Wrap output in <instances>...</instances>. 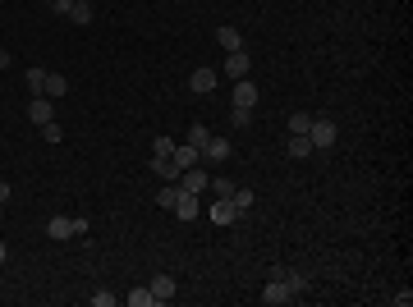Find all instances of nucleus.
I'll return each instance as SVG.
<instances>
[{
	"instance_id": "16",
	"label": "nucleus",
	"mask_w": 413,
	"mask_h": 307,
	"mask_svg": "<svg viewBox=\"0 0 413 307\" xmlns=\"http://www.w3.org/2000/svg\"><path fill=\"white\" fill-rule=\"evenodd\" d=\"M152 174H156V179H170V184H175V179H179V165H175L170 156H152Z\"/></svg>"
},
{
	"instance_id": "20",
	"label": "nucleus",
	"mask_w": 413,
	"mask_h": 307,
	"mask_svg": "<svg viewBox=\"0 0 413 307\" xmlns=\"http://www.w3.org/2000/svg\"><path fill=\"white\" fill-rule=\"evenodd\" d=\"M69 18H74L78 28H88V23H92V5H88V0H74V10H69Z\"/></svg>"
},
{
	"instance_id": "8",
	"label": "nucleus",
	"mask_w": 413,
	"mask_h": 307,
	"mask_svg": "<svg viewBox=\"0 0 413 307\" xmlns=\"http://www.w3.org/2000/svg\"><path fill=\"white\" fill-rule=\"evenodd\" d=\"M175 184H179L184 193H207V170H202V165L184 170V174H179V179H175Z\"/></svg>"
},
{
	"instance_id": "7",
	"label": "nucleus",
	"mask_w": 413,
	"mask_h": 307,
	"mask_svg": "<svg viewBox=\"0 0 413 307\" xmlns=\"http://www.w3.org/2000/svg\"><path fill=\"white\" fill-rule=\"evenodd\" d=\"M234 106L239 110L258 106V83H253V78H234Z\"/></svg>"
},
{
	"instance_id": "34",
	"label": "nucleus",
	"mask_w": 413,
	"mask_h": 307,
	"mask_svg": "<svg viewBox=\"0 0 413 307\" xmlns=\"http://www.w3.org/2000/svg\"><path fill=\"white\" fill-rule=\"evenodd\" d=\"M5 257H10V252H5V239H0V266H5Z\"/></svg>"
},
{
	"instance_id": "24",
	"label": "nucleus",
	"mask_w": 413,
	"mask_h": 307,
	"mask_svg": "<svg viewBox=\"0 0 413 307\" xmlns=\"http://www.w3.org/2000/svg\"><path fill=\"white\" fill-rule=\"evenodd\" d=\"M308 124H312V115H303V110H294V115H290V133H308Z\"/></svg>"
},
{
	"instance_id": "2",
	"label": "nucleus",
	"mask_w": 413,
	"mask_h": 307,
	"mask_svg": "<svg viewBox=\"0 0 413 307\" xmlns=\"http://www.w3.org/2000/svg\"><path fill=\"white\" fill-rule=\"evenodd\" d=\"M216 83H221V69H212V64H202V69H193V74H188V88H193L198 96L216 92Z\"/></svg>"
},
{
	"instance_id": "6",
	"label": "nucleus",
	"mask_w": 413,
	"mask_h": 307,
	"mask_svg": "<svg viewBox=\"0 0 413 307\" xmlns=\"http://www.w3.org/2000/svg\"><path fill=\"white\" fill-rule=\"evenodd\" d=\"M248 69H253L248 51H225V64H221V74H229V78H248Z\"/></svg>"
},
{
	"instance_id": "32",
	"label": "nucleus",
	"mask_w": 413,
	"mask_h": 307,
	"mask_svg": "<svg viewBox=\"0 0 413 307\" xmlns=\"http://www.w3.org/2000/svg\"><path fill=\"white\" fill-rule=\"evenodd\" d=\"M5 202H10V184H5V179H0V206H5Z\"/></svg>"
},
{
	"instance_id": "11",
	"label": "nucleus",
	"mask_w": 413,
	"mask_h": 307,
	"mask_svg": "<svg viewBox=\"0 0 413 307\" xmlns=\"http://www.w3.org/2000/svg\"><path fill=\"white\" fill-rule=\"evenodd\" d=\"M175 215H179V220H198V215H202V206H198V193H184V188H179Z\"/></svg>"
},
{
	"instance_id": "14",
	"label": "nucleus",
	"mask_w": 413,
	"mask_h": 307,
	"mask_svg": "<svg viewBox=\"0 0 413 307\" xmlns=\"http://www.w3.org/2000/svg\"><path fill=\"white\" fill-rule=\"evenodd\" d=\"M64 92H69V78H64V74H51V69H46V83H42V96H51V101H60Z\"/></svg>"
},
{
	"instance_id": "19",
	"label": "nucleus",
	"mask_w": 413,
	"mask_h": 307,
	"mask_svg": "<svg viewBox=\"0 0 413 307\" xmlns=\"http://www.w3.org/2000/svg\"><path fill=\"white\" fill-rule=\"evenodd\" d=\"M275 276H285V284H290L294 298H299V293H308V276H299V271H275Z\"/></svg>"
},
{
	"instance_id": "31",
	"label": "nucleus",
	"mask_w": 413,
	"mask_h": 307,
	"mask_svg": "<svg viewBox=\"0 0 413 307\" xmlns=\"http://www.w3.org/2000/svg\"><path fill=\"white\" fill-rule=\"evenodd\" d=\"M51 10H55V14H64V18H69V10H74V0H51Z\"/></svg>"
},
{
	"instance_id": "29",
	"label": "nucleus",
	"mask_w": 413,
	"mask_h": 307,
	"mask_svg": "<svg viewBox=\"0 0 413 307\" xmlns=\"http://www.w3.org/2000/svg\"><path fill=\"white\" fill-rule=\"evenodd\" d=\"M170 152H175V138H156L152 142V156H170Z\"/></svg>"
},
{
	"instance_id": "28",
	"label": "nucleus",
	"mask_w": 413,
	"mask_h": 307,
	"mask_svg": "<svg viewBox=\"0 0 413 307\" xmlns=\"http://www.w3.org/2000/svg\"><path fill=\"white\" fill-rule=\"evenodd\" d=\"M92 307H115V293H110V289H97V293H92Z\"/></svg>"
},
{
	"instance_id": "30",
	"label": "nucleus",
	"mask_w": 413,
	"mask_h": 307,
	"mask_svg": "<svg viewBox=\"0 0 413 307\" xmlns=\"http://www.w3.org/2000/svg\"><path fill=\"white\" fill-rule=\"evenodd\" d=\"M229 120H234V129H248V120H253V115H248V110H239V106H234V110H229Z\"/></svg>"
},
{
	"instance_id": "22",
	"label": "nucleus",
	"mask_w": 413,
	"mask_h": 307,
	"mask_svg": "<svg viewBox=\"0 0 413 307\" xmlns=\"http://www.w3.org/2000/svg\"><path fill=\"white\" fill-rule=\"evenodd\" d=\"M156 298H152V289L147 284H138V289H129V307H152Z\"/></svg>"
},
{
	"instance_id": "33",
	"label": "nucleus",
	"mask_w": 413,
	"mask_h": 307,
	"mask_svg": "<svg viewBox=\"0 0 413 307\" xmlns=\"http://www.w3.org/2000/svg\"><path fill=\"white\" fill-rule=\"evenodd\" d=\"M0 69H10V51L0 46Z\"/></svg>"
},
{
	"instance_id": "12",
	"label": "nucleus",
	"mask_w": 413,
	"mask_h": 307,
	"mask_svg": "<svg viewBox=\"0 0 413 307\" xmlns=\"http://www.w3.org/2000/svg\"><path fill=\"white\" fill-rule=\"evenodd\" d=\"M207 215H212L216 225H234V220H239V211H234V202H229V198H216Z\"/></svg>"
},
{
	"instance_id": "13",
	"label": "nucleus",
	"mask_w": 413,
	"mask_h": 307,
	"mask_svg": "<svg viewBox=\"0 0 413 307\" xmlns=\"http://www.w3.org/2000/svg\"><path fill=\"white\" fill-rule=\"evenodd\" d=\"M216 42H221V51H244V32L221 23V28H216Z\"/></svg>"
},
{
	"instance_id": "5",
	"label": "nucleus",
	"mask_w": 413,
	"mask_h": 307,
	"mask_svg": "<svg viewBox=\"0 0 413 307\" xmlns=\"http://www.w3.org/2000/svg\"><path fill=\"white\" fill-rule=\"evenodd\" d=\"M28 120L37 124V129L51 124V120H55V101H51V96H32V101H28Z\"/></svg>"
},
{
	"instance_id": "21",
	"label": "nucleus",
	"mask_w": 413,
	"mask_h": 307,
	"mask_svg": "<svg viewBox=\"0 0 413 307\" xmlns=\"http://www.w3.org/2000/svg\"><path fill=\"white\" fill-rule=\"evenodd\" d=\"M175 202H179V184H166L156 193V206H166V211H175Z\"/></svg>"
},
{
	"instance_id": "1",
	"label": "nucleus",
	"mask_w": 413,
	"mask_h": 307,
	"mask_svg": "<svg viewBox=\"0 0 413 307\" xmlns=\"http://www.w3.org/2000/svg\"><path fill=\"white\" fill-rule=\"evenodd\" d=\"M198 152H202V161H207V165H225L229 156H234V147H229V142L221 138V133H212V138L202 142Z\"/></svg>"
},
{
	"instance_id": "18",
	"label": "nucleus",
	"mask_w": 413,
	"mask_h": 307,
	"mask_svg": "<svg viewBox=\"0 0 413 307\" xmlns=\"http://www.w3.org/2000/svg\"><path fill=\"white\" fill-rule=\"evenodd\" d=\"M229 202H234V211H239V215H244V211H253V188H239V184H234Z\"/></svg>"
},
{
	"instance_id": "27",
	"label": "nucleus",
	"mask_w": 413,
	"mask_h": 307,
	"mask_svg": "<svg viewBox=\"0 0 413 307\" xmlns=\"http://www.w3.org/2000/svg\"><path fill=\"white\" fill-rule=\"evenodd\" d=\"M42 138H46V142H60V138H64V129L51 120V124H42Z\"/></svg>"
},
{
	"instance_id": "25",
	"label": "nucleus",
	"mask_w": 413,
	"mask_h": 307,
	"mask_svg": "<svg viewBox=\"0 0 413 307\" xmlns=\"http://www.w3.org/2000/svg\"><path fill=\"white\" fill-rule=\"evenodd\" d=\"M42 83H46V69H28V92L42 96Z\"/></svg>"
},
{
	"instance_id": "3",
	"label": "nucleus",
	"mask_w": 413,
	"mask_h": 307,
	"mask_svg": "<svg viewBox=\"0 0 413 307\" xmlns=\"http://www.w3.org/2000/svg\"><path fill=\"white\" fill-rule=\"evenodd\" d=\"M336 138L340 133H336V124L331 120H312L308 124V142H312V147H336Z\"/></svg>"
},
{
	"instance_id": "10",
	"label": "nucleus",
	"mask_w": 413,
	"mask_h": 307,
	"mask_svg": "<svg viewBox=\"0 0 413 307\" xmlns=\"http://www.w3.org/2000/svg\"><path fill=\"white\" fill-rule=\"evenodd\" d=\"M46 234H51L55 243L74 239V215H51V220H46Z\"/></svg>"
},
{
	"instance_id": "26",
	"label": "nucleus",
	"mask_w": 413,
	"mask_h": 307,
	"mask_svg": "<svg viewBox=\"0 0 413 307\" xmlns=\"http://www.w3.org/2000/svg\"><path fill=\"white\" fill-rule=\"evenodd\" d=\"M207 188H212L216 198H229V193H234V184H229V179H207Z\"/></svg>"
},
{
	"instance_id": "17",
	"label": "nucleus",
	"mask_w": 413,
	"mask_h": 307,
	"mask_svg": "<svg viewBox=\"0 0 413 307\" xmlns=\"http://www.w3.org/2000/svg\"><path fill=\"white\" fill-rule=\"evenodd\" d=\"M312 152H317V147L308 142V133H290V156L294 161H303V156H312Z\"/></svg>"
},
{
	"instance_id": "9",
	"label": "nucleus",
	"mask_w": 413,
	"mask_h": 307,
	"mask_svg": "<svg viewBox=\"0 0 413 307\" xmlns=\"http://www.w3.org/2000/svg\"><path fill=\"white\" fill-rule=\"evenodd\" d=\"M170 161H175V165H179V174H184V170L202 165V152H198V147H188V142H184V147L175 142V152H170Z\"/></svg>"
},
{
	"instance_id": "15",
	"label": "nucleus",
	"mask_w": 413,
	"mask_h": 307,
	"mask_svg": "<svg viewBox=\"0 0 413 307\" xmlns=\"http://www.w3.org/2000/svg\"><path fill=\"white\" fill-rule=\"evenodd\" d=\"M147 289H152V298H156V303H170V298H175V276H156L152 284H147Z\"/></svg>"
},
{
	"instance_id": "4",
	"label": "nucleus",
	"mask_w": 413,
	"mask_h": 307,
	"mask_svg": "<svg viewBox=\"0 0 413 307\" xmlns=\"http://www.w3.org/2000/svg\"><path fill=\"white\" fill-rule=\"evenodd\" d=\"M262 303L266 307H280V303H294V293H290V284H285V276H275L266 289H262Z\"/></svg>"
},
{
	"instance_id": "23",
	"label": "nucleus",
	"mask_w": 413,
	"mask_h": 307,
	"mask_svg": "<svg viewBox=\"0 0 413 307\" xmlns=\"http://www.w3.org/2000/svg\"><path fill=\"white\" fill-rule=\"evenodd\" d=\"M207 138H212V129H207V124H193V129H188V138H184V142H188V147H202Z\"/></svg>"
}]
</instances>
